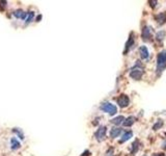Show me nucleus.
<instances>
[{"label": "nucleus", "instance_id": "nucleus-8", "mask_svg": "<svg viewBox=\"0 0 166 156\" xmlns=\"http://www.w3.org/2000/svg\"><path fill=\"white\" fill-rule=\"evenodd\" d=\"M155 19H156V22L158 25H163L166 22V13H160V14H158L155 17Z\"/></svg>", "mask_w": 166, "mask_h": 156}, {"label": "nucleus", "instance_id": "nucleus-16", "mask_svg": "<svg viewBox=\"0 0 166 156\" xmlns=\"http://www.w3.org/2000/svg\"><path fill=\"white\" fill-rule=\"evenodd\" d=\"M124 118L123 117V116H119V117L113 119V120L111 121V123L114 125H121L124 123Z\"/></svg>", "mask_w": 166, "mask_h": 156}, {"label": "nucleus", "instance_id": "nucleus-19", "mask_svg": "<svg viewBox=\"0 0 166 156\" xmlns=\"http://www.w3.org/2000/svg\"><path fill=\"white\" fill-rule=\"evenodd\" d=\"M14 131L17 133V134L19 135V137H20V138H22V140H24V135H23V133H22L20 130H18V128H15V129H14Z\"/></svg>", "mask_w": 166, "mask_h": 156}, {"label": "nucleus", "instance_id": "nucleus-4", "mask_svg": "<svg viewBox=\"0 0 166 156\" xmlns=\"http://www.w3.org/2000/svg\"><path fill=\"white\" fill-rule=\"evenodd\" d=\"M141 37H142V40L145 42H150V40H152V37H153V28L148 25L145 26L142 29Z\"/></svg>", "mask_w": 166, "mask_h": 156}, {"label": "nucleus", "instance_id": "nucleus-5", "mask_svg": "<svg viewBox=\"0 0 166 156\" xmlns=\"http://www.w3.org/2000/svg\"><path fill=\"white\" fill-rule=\"evenodd\" d=\"M106 132H107V127L106 126H100L99 129H98L95 133L96 140H97L98 142H102V140H104L105 137H106Z\"/></svg>", "mask_w": 166, "mask_h": 156}, {"label": "nucleus", "instance_id": "nucleus-11", "mask_svg": "<svg viewBox=\"0 0 166 156\" xmlns=\"http://www.w3.org/2000/svg\"><path fill=\"white\" fill-rule=\"evenodd\" d=\"M165 38H166V32L164 31V30H160V31L157 32V34H156L157 42H159V43H162L163 40H164Z\"/></svg>", "mask_w": 166, "mask_h": 156}, {"label": "nucleus", "instance_id": "nucleus-7", "mask_svg": "<svg viewBox=\"0 0 166 156\" xmlns=\"http://www.w3.org/2000/svg\"><path fill=\"white\" fill-rule=\"evenodd\" d=\"M134 41H135L134 34H131L130 38H129V40H128V42L126 43V47H124V54H127L129 51H130V49L133 47V45H134Z\"/></svg>", "mask_w": 166, "mask_h": 156}, {"label": "nucleus", "instance_id": "nucleus-15", "mask_svg": "<svg viewBox=\"0 0 166 156\" xmlns=\"http://www.w3.org/2000/svg\"><path fill=\"white\" fill-rule=\"evenodd\" d=\"M138 150H139V140H135L134 143L132 144V150H131V153H132V154H135V153H137V151Z\"/></svg>", "mask_w": 166, "mask_h": 156}, {"label": "nucleus", "instance_id": "nucleus-20", "mask_svg": "<svg viewBox=\"0 0 166 156\" xmlns=\"http://www.w3.org/2000/svg\"><path fill=\"white\" fill-rule=\"evenodd\" d=\"M106 156H113V149L110 148L108 151L106 152Z\"/></svg>", "mask_w": 166, "mask_h": 156}, {"label": "nucleus", "instance_id": "nucleus-14", "mask_svg": "<svg viewBox=\"0 0 166 156\" xmlns=\"http://www.w3.org/2000/svg\"><path fill=\"white\" fill-rule=\"evenodd\" d=\"M14 16L16 17V18H18V19H25L26 16H27V14H26L25 12H23V10H19L14 12Z\"/></svg>", "mask_w": 166, "mask_h": 156}, {"label": "nucleus", "instance_id": "nucleus-10", "mask_svg": "<svg viewBox=\"0 0 166 156\" xmlns=\"http://www.w3.org/2000/svg\"><path fill=\"white\" fill-rule=\"evenodd\" d=\"M135 120H136L135 117H132V116H131V117L124 119L123 125H124V126H126V127H130V126H132V125L135 123Z\"/></svg>", "mask_w": 166, "mask_h": 156}, {"label": "nucleus", "instance_id": "nucleus-22", "mask_svg": "<svg viewBox=\"0 0 166 156\" xmlns=\"http://www.w3.org/2000/svg\"><path fill=\"white\" fill-rule=\"evenodd\" d=\"M148 3H150V5L152 6L153 8H155V6H156V4L158 3V2H157V1H150Z\"/></svg>", "mask_w": 166, "mask_h": 156}, {"label": "nucleus", "instance_id": "nucleus-2", "mask_svg": "<svg viewBox=\"0 0 166 156\" xmlns=\"http://www.w3.org/2000/svg\"><path fill=\"white\" fill-rule=\"evenodd\" d=\"M143 75V66L140 63V61H136V65L131 69L130 77L134 80H140Z\"/></svg>", "mask_w": 166, "mask_h": 156}, {"label": "nucleus", "instance_id": "nucleus-9", "mask_svg": "<svg viewBox=\"0 0 166 156\" xmlns=\"http://www.w3.org/2000/svg\"><path fill=\"white\" fill-rule=\"evenodd\" d=\"M139 53H140V57L141 59H147L148 56H150V53H148V50L145 46H141L139 48Z\"/></svg>", "mask_w": 166, "mask_h": 156}, {"label": "nucleus", "instance_id": "nucleus-17", "mask_svg": "<svg viewBox=\"0 0 166 156\" xmlns=\"http://www.w3.org/2000/svg\"><path fill=\"white\" fill-rule=\"evenodd\" d=\"M10 146H12V149L13 150H17V149H19L20 148V143L18 142V140H16V138H12V140H10Z\"/></svg>", "mask_w": 166, "mask_h": 156}, {"label": "nucleus", "instance_id": "nucleus-23", "mask_svg": "<svg viewBox=\"0 0 166 156\" xmlns=\"http://www.w3.org/2000/svg\"><path fill=\"white\" fill-rule=\"evenodd\" d=\"M153 156H165L163 153H156V154H154Z\"/></svg>", "mask_w": 166, "mask_h": 156}, {"label": "nucleus", "instance_id": "nucleus-21", "mask_svg": "<svg viewBox=\"0 0 166 156\" xmlns=\"http://www.w3.org/2000/svg\"><path fill=\"white\" fill-rule=\"evenodd\" d=\"M32 18H33V13H30V14H29V16H28L27 21H26V23H29V22H31Z\"/></svg>", "mask_w": 166, "mask_h": 156}, {"label": "nucleus", "instance_id": "nucleus-1", "mask_svg": "<svg viewBox=\"0 0 166 156\" xmlns=\"http://www.w3.org/2000/svg\"><path fill=\"white\" fill-rule=\"evenodd\" d=\"M166 69V50H162L157 56V74L160 75Z\"/></svg>", "mask_w": 166, "mask_h": 156}, {"label": "nucleus", "instance_id": "nucleus-6", "mask_svg": "<svg viewBox=\"0 0 166 156\" xmlns=\"http://www.w3.org/2000/svg\"><path fill=\"white\" fill-rule=\"evenodd\" d=\"M117 104L119 105V106L122 107V108H124V107H127L129 104H130V99L127 95H121L117 99Z\"/></svg>", "mask_w": 166, "mask_h": 156}, {"label": "nucleus", "instance_id": "nucleus-13", "mask_svg": "<svg viewBox=\"0 0 166 156\" xmlns=\"http://www.w3.org/2000/svg\"><path fill=\"white\" fill-rule=\"evenodd\" d=\"M122 133V129L121 128H112L110 131V137L112 138H115L117 137L119 134Z\"/></svg>", "mask_w": 166, "mask_h": 156}, {"label": "nucleus", "instance_id": "nucleus-12", "mask_svg": "<svg viewBox=\"0 0 166 156\" xmlns=\"http://www.w3.org/2000/svg\"><path fill=\"white\" fill-rule=\"evenodd\" d=\"M132 137H133V132H132V131H127V132H124V134H123V137H122V140H119V143L127 142V140H129Z\"/></svg>", "mask_w": 166, "mask_h": 156}, {"label": "nucleus", "instance_id": "nucleus-18", "mask_svg": "<svg viewBox=\"0 0 166 156\" xmlns=\"http://www.w3.org/2000/svg\"><path fill=\"white\" fill-rule=\"evenodd\" d=\"M162 126H163V121L161 120V119H159L158 122L153 126V129H154V130H158V129H160Z\"/></svg>", "mask_w": 166, "mask_h": 156}, {"label": "nucleus", "instance_id": "nucleus-3", "mask_svg": "<svg viewBox=\"0 0 166 156\" xmlns=\"http://www.w3.org/2000/svg\"><path fill=\"white\" fill-rule=\"evenodd\" d=\"M100 108H101L102 111L109 113L110 116H113V115H115V113H117L116 106H115L114 104H112V103H110V102H105V103H103V104L101 105V107H100Z\"/></svg>", "mask_w": 166, "mask_h": 156}]
</instances>
